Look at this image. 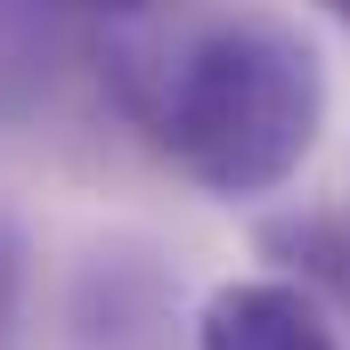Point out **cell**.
I'll use <instances>...</instances> for the list:
<instances>
[{
	"mask_svg": "<svg viewBox=\"0 0 350 350\" xmlns=\"http://www.w3.org/2000/svg\"><path fill=\"white\" fill-rule=\"evenodd\" d=\"M8 318H16V245L0 228V334H8Z\"/></svg>",
	"mask_w": 350,
	"mask_h": 350,
	"instance_id": "cell-3",
	"label": "cell"
},
{
	"mask_svg": "<svg viewBox=\"0 0 350 350\" xmlns=\"http://www.w3.org/2000/svg\"><path fill=\"white\" fill-rule=\"evenodd\" d=\"M318 8H326V16H342V25H350V0H318Z\"/></svg>",
	"mask_w": 350,
	"mask_h": 350,
	"instance_id": "cell-5",
	"label": "cell"
},
{
	"mask_svg": "<svg viewBox=\"0 0 350 350\" xmlns=\"http://www.w3.org/2000/svg\"><path fill=\"white\" fill-rule=\"evenodd\" d=\"M326 131V57L269 16L212 25L163 82L155 139L220 204L277 196Z\"/></svg>",
	"mask_w": 350,
	"mask_h": 350,
	"instance_id": "cell-1",
	"label": "cell"
},
{
	"mask_svg": "<svg viewBox=\"0 0 350 350\" xmlns=\"http://www.w3.org/2000/svg\"><path fill=\"white\" fill-rule=\"evenodd\" d=\"M49 8H82V16H139L147 0H49Z\"/></svg>",
	"mask_w": 350,
	"mask_h": 350,
	"instance_id": "cell-4",
	"label": "cell"
},
{
	"mask_svg": "<svg viewBox=\"0 0 350 350\" xmlns=\"http://www.w3.org/2000/svg\"><path fill=\"white\" fill-rule=\"evenodd\" d=\"M196 350H342V342L293 277H237L204 301Z\"/></svg>",
	"mask_w": 350,
	"mask_h": 350,
	"instance_id": "cell-2",
	"label": "cell"
}]
</instances>
